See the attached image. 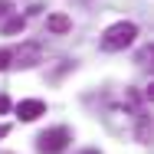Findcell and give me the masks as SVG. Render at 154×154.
Masks as SVG:
<instances>
[{"label":"cell","mask_w":154,"mask_h":154,"mask_svg":"<svg viewBox=\"0 0 154 154\" xmlns=\"http://www.w3.org/2000/svg\"><path fill=\"white\" fill-rule=\"evenodd\" d=\"M7 13H10V7H7V3H0V17H7Z\"/></svg>","instance_id":"obj_9"},{"label":"cell","mask_w":154,"mask_h":154,"mask_svg":"<svg viewBox=\"0 0 154 154\" xmlns=\"http://www.w3.org/2000/svg\"><path fill=\"white\" fill-rule=\"evenodd\" d=\"M7 134H10V128H7V125H0V138H7Z\"/></svg>","instance_id":"obj_10"},{"label":"cell","mask_w":154,"mask_h":154,"mask_svg":"<svg viewBox=\"0 0 154 154\" xmlns=\"http://www.w3.org/2000/svg\"><path fill=\"white\" fill-rule=\"evenodd\" d=\"M23 26H26V17H10L3 23V36H17V33H23Z\"/></svg>","instance_id":"obj_6"},{"label":"cell","mask_w":154,"mask_h":154,"mask_svg":"<svg viewBox=\"0 0 154 154\" xmlns=\"http://www.w3.org/2000/svg\"><path fill=\"white\" fill-rule=\"evenodd\" d=\"M7 108H10V98H7V95H0V115H3Z\"/></svg>","instance_id":"obj_8"},{"label":"cell","mask_w":154,"mask_h":154,"mask_svg":"<svg viewBox=\"0 0 154 154\" xmlns=\"http://www.w3.org/2000/svg\"><path fill=\"white\" fill-rule=\"evenodd\" d=\"M17 115H20V122H36L39 115H46V105L39 98H26V102L17 105Z\"/></svg>","instance_id":"obj_3"},{"label":"cell","mask_w":154,"mask_h":154,"mask_svg":"<svg viewBox=\"0 0 154 154\" xmlns=\"http://www.w3.org/2000/svg\"><path fill=\"white\" fill-rule=\"evenodd\" d=\"M10 56L17 59V66H20V69H33V66L39 62V46H36V43H26L20 53H10Z\"/></svg>","instance_id":"obj_4"},{"label":"cell","mask_w":154,"mask_h":154,"mask_svg":"<svg viewBox=\"0 0 154 154\" xmlns=\"http://www.w3.org/2000/svg\"><path fill=\"white\" fill-rule=\"evenodd\" d=\"M69 141H72L69 128H49V131H43L36 138V151L39 154H59L69 148Z\"/></svg>","instance_id":"obj_2"},{"label":"cell","mask_w":154,"mask_h":154,"mask_svg":"<svg viewBox=\"0 0 154 154\" xmlns=\"http://www.w3.org/2000/svg\"><path fill=\"white\" fill-rule=\"evenodd\" d=\"M85 154H98V151H85Z\"/></svg>","instance_id":"obj_11"},{"label":"cell","mask_w":154,"mask_h":154,"mask_svg":"<svg viewBox=\"0 0 154 154\" xmlns=\"http://www.w3.org/2000/svg\"><path fill=\"white\" fill-rule=\"evenodd\" d=\"M46 26H49V30H53V33H66V30H69V26H72V20H69L66 13H53Z\"/></svg>","instance_id":"obj_5"},{"label":"cell","mask_w":154,"mask_h":154,"mask_svg":"<svg viewBox=\"0 0 154 154\" xmlns=\"http://www.w3.org/2000/svg\"><path fill=\"white\" fill-rule=\"evenodd\" d=\"M134 36H138V26L134 23H112L108 30L102 33V49L105 53H118V49H125V46H131L134 43Z\"/></svg>","instance_id":"obj_1"},{"label":"cell","mask_w":154,"mask_h":154,"mask_svg":"<svg viewBox=\"0 0 154 154\" xmlns=\"http://www.w3.org/2000/svg\"><path fill=\"white\" fill-rule=\"evenodd\" d=\"M10 62H13V56H10V49H0V72H3V69H7Z\"/></svg>","instance_id":"obj_7"}]
</instances>
